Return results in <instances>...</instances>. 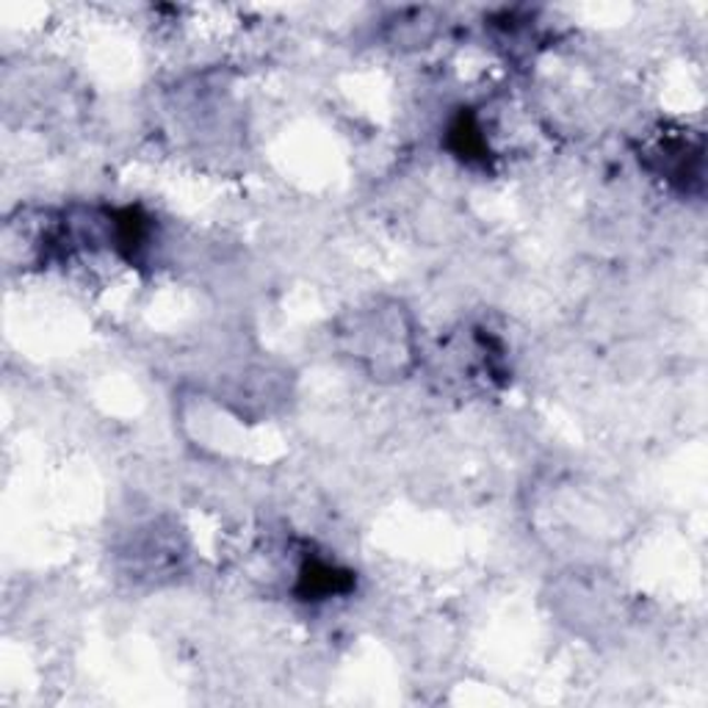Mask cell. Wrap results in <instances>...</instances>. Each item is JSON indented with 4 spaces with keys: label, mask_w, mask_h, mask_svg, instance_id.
<instances>
[{
    "label": "cell",
    "mask_w": 708,
    "mask_h": 708,
    "mask_svg": "<svg viewBox=\"0 0 708 708\" xmlns=\"http://www.w3.org/2000/svg\"><path fill=\"white\" fill-rule=\"evenodd\" d=\"M349 587V573H340L338 567L327 562H318V559H307L300 571V589L307 600L329 598V595H338Z\"/></svg>",
    "instance_id": "1"
}]
</instances>
